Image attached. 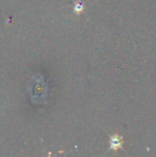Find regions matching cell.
Wrapping results in <instances>:
<instances>
[{
  "mask_svg": "<svg viewBox=\"0 0 156 157\" xmlns=\"http://www.w3.org/2000/svg\"><path fill=\"white\" fill-rule=\"evenodd\" d=\"M85 7H86L85 4H84L82 1H80V0H77L76 2H74V13H76L77 15H80V14L84 11Z\"/></svg>",
  "mask_w": 156,
  "mask_h": 157,
  "instance_id": "obj_2",
  "label": "cell"
},
{
  "mask_svg": "<svg viewBox=\"0 0 156 157\" xmlns=\"http://www.w3.org/2000/svg\"><path fill=\"white\" fill-rule=\"evenodd\" d=\"M110 149L113 151H118L123 148V138L119 135H112L110 137Z\"/></svg>",
  "mask_w": 156,
  "mask_h": 157,
  "instance_id": "obj_1",
  "label": "cell"
}]
</instances>
